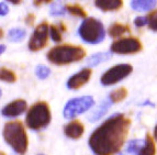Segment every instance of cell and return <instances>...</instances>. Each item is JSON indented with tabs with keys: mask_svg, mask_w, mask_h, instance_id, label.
Here are the masks:
<instances>
[{
	"mask_svg": "<svg viewBox=\"0 0 157 155\" xmlns=\"http://www.w3.org/2000/svg\"><path fill=\"white\" fill-rule=\"evenodd\" d=\"M60 26H57L55 24L50 25V34L54 42H60L62 41V31H66V28L63 23H59Z\"/></svg>",
	"mask_w": 157,
	"mask_h": 155,
	"instance_id": "cell-22",
	"label": "cell"
},
{
	"mask_svg": "<svg viewBox=\"0 0 157 155\" xmlns=\"http://www.w3.org/2000/svg\"><path fill=\"white\" fill-rule=\"evenodd\" d=\"M2 35H3V32H2V30L0 29V37H2Z\"/></svg>",
	"mask_w": 157,
	"mask_h": 155,
	"instance_id": "cell-33",
	"label": "cell"
},
{
	"mask_svg": "<svg viewBox=\"0 0 157 155\" xmlns=\"http://www.w3.org/2000/svg\"><path fill=\"white\" fill-rule=\"evenodd\" d=\"M91 69L90 68H82L80 72L76 73L71 77H69L67 82V87L69 89L77 90L84 85H86L89 82L90 77H91Z\"/></svg>",
	"mask_w": 157,
	"mask_h": 155,
	"instance_id": "cell-10",
	"label": "cell"
},
{
	"mask_svg": "<svg viewBox=\"0 0 157 155\" xmlns=\"http://www.w3.org/2000/svg\"><path fill=\"white\" fill-rule=\"evenodd\" d=\"M157 2L155 0H133L131 1V7L135 11H148L155 8Z\"/></svg>",
	"mask_w": 157,
	"mask_h": 155,
	"instance_id": "cell-16",
	"label": "cell"
},
{
	"mask_svg": "<svg viewBox=\"0 0 157 155\" xmlns=\"http://www.w3.org/2000/svg\"><path fill=\"white\" fill-rule=\"evenodd\" d=\"M111 103H111L109 99L103 100V101L100 103V106H98L97 109L91 113V116L89 117V120L91 121V122H94V121H97V120H99L100 118H102V117L107 113V111L110 109Z\"/></svg>",
	"mask_w": 157,
	"mask_h": 155,
	"instance_id": "cell-15",
	"label": "cell"
},
{
	"mask_svg": "<svg viewBox=\"0 0 157 155\" xmlns=\"http://www.w3.org/2000/svg\"><path fill=\"white\" fill-rule=\"evenodd\" d=\"M108 33L111 37H119L125 33H130V28L121 23H113L108 30Z\"/></svg>",
	"mask_w": 157,
	"mask_h": 155,
	"instance_id": "cell-19",
	"label": "cell"
},
{
	"mask_svg": "<svg viewBox=\"0 0 157 155\" xmlns=\"http://www.w3.org/2000/svg\"><path fill=\"white\" fill-rule=\"evenodd\" d=\"M132 71H133V68H132L131 65L119 64V65H115L108 69L101 76L100 82L103 86H111V85L117 84L125 77H128L132 73Z\"/></svg>",
	"mask_w": 157,
	"mask_h": 155,
	"instance_id": "cell-7",
	"label": "cell"
},
{
	"mask_svg": "<svg viewBox=\"0 0 157 155\" xmlns=\"http://www.w3.org/2000/svg\"><path fill=\"white\" fill-rule=\"evenodd\" d=\"M0 155H7L5 152H2V151H0Z\"/></svg>",
	"mask_w": 157,
	"mask_h": 155,
	"instance_id": "cell-34",
	"label": "cell"
},
{
	"mask_svg": "<svg viewBox=\"0 0 157 155\" xmlns=\"http://www.w3.org/2000/svg\"><path fill=\"white\" fill-rule=\"evenodd\" d=\"M94 105V100L91 96H84V97L74 98L66 103L64 108L63 114L66 119H73L81 113L86 112Z\"/></svg>",
	"mask_w": 157,
	"mask_h": 155,
	"instance_id": "cell-6",
	"label": "cell"
},
{
	"mask_svg": "<svg viewBox=\"0 0 157 155\" xmlns=\"http://www.w3.org/2000/svg\"><path fill=\"white\" fill-rule=\"evenodd\" d=\"M94 6L102 11H114L123 6L121 0H97L94 1Z\"/></svg>",
	"mask_w": 157,
	"mask_h": 155,
	"instance_id": "cell-13",
	"label": "cell"
},
{
	"mask_svg": "<svg viewBox=\"0 0 157 155\" xmlns=\"http://www.w3.org/2000/svg\"><path fill=\"white\" fill-rule=\"evenodd\" d=\"M9 12V8L6 2H0V16H6Z\"/></svg>",
	"mask_w": 157,
	"mask_h": 155,
	"instance_id": "cell-29",
	"label": "cell"
},
{
	"mask_svg": "<svg viewBox=\"0 0 157 155\" xmlns=\"http://www.w3.org/2000/svg\"><path fill=\"white\" fill-rule=\"evenodd\" d=\"M25 21H26V23L29 24V25H32V24H33V22H34V14H31V13H30L29 16L26 17Z\"/></svg>",
	"mask_w": 157,
	"mask_h": 155,
	"instance_id": "cell-30",
	"label": "cell"
},
{
	"mask_svg": "<svg viewBox=\"0 0 157 155\" xmlns=\"http://www.w3.org/2000/svg\"><path fill=\"white\" fill-rule=\"evenodd\" d=\"M66 12V8L60 2L52 3L50 9V13L52 16H63Z\"/></svg>",
	"mask_w": 157,
	"mask_h": 155,
	"instance_id": "cell-25",
	"label": "cell"
},
{
	"mask_svg": "<svg viewBox=\"0 0 157 155\" xmlns=\"http://www.w3.org/2000/svg\"><path fill=\"white\" fill-rule=\"evenodd\" d=\"M154 137H155V140L157 141V124H156V126H155V129H154Z\"/></svg>",
	"mask_w": 157,
	"mask_h": 155,
	"instance_id": "cell-32",
	"label": "cell"
},
{
	"mask_svg": "<svg viewBox=\"0 0 157 155\" xmlns=\"http://www.w3.org/2000/svg\"><path fill=\"white\" fill-rule=\"evenodd\" d=\"M126 96H128V90L125 88H119V89H115L113 91H111L108 99L110 100L112 103H117L125 99Z\"/></svg>",
	"mask_w": 157,
	"mask_h": 155,
	"instance_id": "cell-21",
	"label": "cell"
},
{
	"mask_svg": "<svg viewBox=\"0 0 157 155\" xmlns=\"http://www.w3.org/2000/svg\"><path fill=\"white\" fill-rule=\"evenodd\" d=\"M25 34H26L25 30L17 28V29H12L9 31L8 37L9 40L12 41V42H19V41H21V40H23L25 37Z\"/></svg>",
	"mask_w": 157,
	"mask_h": 155,
	"instance_id": "cell-23",
	"label": "cell"
},
{
	"mask_svg": "<svg viewBox=\"0 0 157 155\" xmlns=\"http://www.w3.org/2000/svg\"><path fill=\"white\" fill-rule=\"evenodd\" d=\"M0 97H1V90H0Z\"/></svg>",
	"mask_w": 157,
	"mask_h": 155,
	"instance_id": "cell-35",
	"label": "cell"
},
{
	"mask_svg": "<svg viewBox=\"0 0 157 155\" xmlns=\"http://www.w3.org/2000/svg\"><path fill=\"white\" fill-rule=\"evenodd\" d=\"M78 34L86 43L98 44L105 40V30L100 20L96 18H87L81 22Z\"/></svg>",
	"mask_w": 157,
	"mask_h": 155,
	"instance_id": "cell-5",
	"label": "cell"
},
{
	"mask_svg": "<svg viewBox=\"0 0 157 155\" xmlns=\"http://www.w3.org/2000/svg\"><path fill=\"white\" fill-rule=\"evenodd\" d=\"M5 50H6L5 45H0V54H2V53L5 52Z\"/></svg>",
	"mask_w": 157,
	"mask_h": 155,
	"instance_id": "cell-31",
	"label": "cell"
},
{
	"mask_svg": "<svg viewBox=\"0 0 157 155\" xmlns=\"http://www.w3.org/2000/svg\"><path fill=\"white\" fill-rule=\"evenodd\" d=\"M147 20H148V28L153 31L157 32V10H154L147 16Z\"/></svg>",
	"mask_w": 157,
	"mask_h": 155,
	"instance_id": "cell-26",
	"label": "cell"
},
{
	"mask_svg": "<svg viewBox=\"0 0 157 155\" xmlns=\"http://www.w3.org/2000/svg\"><path fill=\"white\" fill-rule=\"evenodd\" d=\"M131 121L122 113L113 114L92 132L89 146L96 155H115L121 152Z\"/></svg>",
	"mask_w": 157,
	"mask_h": 155,
	"instance_id": "cell-1",
	"label": "cell"
},
{
	"mask_svg": "<svg viewBox=\"0 0 157 155\" xmlns=\"http://www.w3.org/2000/svg\"><path fill=\"white\" fill-rule=\"evenodd\" d=\"M26 107L28 105H26L25 100L17 99L6 106L1 110V113H2V116L7 117V118H14V117H18L21 113H23L26 110Z\"/></svg>",
	"mask_w": 157,
	"mask_h": 155,
	"instance_id": "cell-11",
	"label": "cell"
},
{
	"mask_svg": "<svg viewBox=\"0 0 157 155\" xmlns=\"http://www.w3.org/2000/svg\"><path fill=\"white\" fill-rule=\"evenodd\" d=\"M65 8H66V10L71 13V14H73V16L87 19L86 11H85L84 8H82L80 5H78V3H68V5L65 6Z\"/></svg>",
	"mask_w": 157,
	"mask_h": 155,
	"instance_id": "cell-20",
	"label": "cell"
},
{
	"mask_svg": "<svg viewBox=\"0 0 157 155\" xmlns=\"http://www.w3.org/2000/svg\"><path fill=\"white\" fill-rule=\"evenodd\" d=\"M156 154V146H155L154 140L151 137V134H146L144 140V144L140 151V155H155Z\"/></svg>",
	"mask_w": 157,
	"mask_h": 155,
	"instance_id": "cell-18",
	"label": "cell"
},
{
	"mask_svg": "<svg viewBox=\"0 0 157 155\" xmlns=\"http://www.w3.org/2000/svg\"><path fill=\"white\" fill-rule=\"evenodd\" d=\"M51 71L48 67H46L45 65H39L36 66V68H35V74H36V76L41 79H45L48 77L50 75Z\"/></svg>",
	"mask_w": 157,
	"mask_h": 155,
	"instance_id": "cell-27",
	"label": "cell"
},
{
	"mask_svg": "<svg viewBox=\"0 0 157 155\" xmlns=\"http://www.w3.org/2000/svg\"><path fill=\"white\" fill-rule=\"evenodd\" d=\"M0 80H3V82L7 83H14L17 80V76L12 71L1 67L0 68Z\"/></svg>",
	"mask_w": 157,
	"mask_h": 155,
	"instance_id": "cell-24",
	"label": "cell"
},
{
	"mask_svg": "<svg viewBox=\"0 0 157 155\" xmlns=\"http://www.w3.org/2000/svg\"><path fill=\"white\" fill-rule=\"evenodd\" d=\"M84 131L85 126L78 120L71 121V122H69V123H67L64 126V133H65V135L74 140L79 139L84 134Z\"/></svg>",
	"mask_w": 157,
	"mask_h": 155,
	"instance_id": "cell-12",
	"label": "cell"
},
{
	"mask_svg": "<svg viewBox=\"0 0 157 155\" xmlns=\"http://www.w3.org/2000/svg\"><path fill=\"white\" fill-rule=\"evenodd\" d=\"M3 139L18 154H25L28 150V134L21 121H10L3 126Z\"/></svg>",
	"mask_w": 157,
	"mask_h": 155,
	"instance_id": "cell-2",
	"label": "cell"
},
{
	"mask_svg": "<svg viewBox=\"0 0 157 155\" xmlns=\"http://www.w3.org/2000/svg\"><path fill=\"white\" fill-rule=\"evenodd\" d=\"M148 23V20H147V17H137L134 20V24H135L137 28H142L144 26L145 24Z\"/></svg>",
	"mask_w": 157,
	"mask_h": 155,
	"instance_id": "cell-28",
	"label": "cell"
},
{
	"mask_svg": "<svg viewBox=\"0 0 157 155\" xmlns=\"http://www.w3.org/2000/svg\"><path fill=\"white\" fill-rule=\"evenodd\" d=\"M50 34V25L46 21H43L35 28L33 34L30 37L29 50L32 52H37L46 46Z\"/></svg>",
	"mask_w": 157,
	"mask_h": 155,
	"instance_id": "cell-8",
	"label": "cell"
},
{
	"mask_svg": "<svg viewBox=\"0 0 157 155\" xmlns=\"http://www.w3.org/2000/svg\"><path fill=\"white\" fill-rule=\"evenodd\" d=\"M142 50V43L139 39L128 37L112 43L111 52L115 54H134Z\"/></svg>",
	"mask_w": 157,
	"mask_h": 155,
	"instance_id": "cell-9",
	"label": "cell"
},
{
	"mask_svg": "<svg viewBox=\"0 0 157 155\" xmlns=\"http://www.w3.org/2000/svg\"><path fill=\"white\" fill-rule=\"evenodd\" d=\"M111 58V53L108 52H100V53H96L94 55L90 56L88 60H87V64L90 67H94V66H97L99 64L103 63V62H107L108 60Z\"/></svg>",
	"mask_w": 157,
	"mask_h": 155,
	"instance_id": "cell-17",
	"label": "cell"
},
{
	"mask_svg": "<svg viewBox=\"0 0 157 155\" xmlns=\"http://www.w3.org/2000/svg\"><path fill=\"white\" fill-rule=\"evenodd\" d=\"M86 55V51L81 46L71 44L57 45L52 48L47 53V60L54 65H67L79 62Z\"/></svg>",
	"mask_w": 157,
	"mask_h": 155,
	"instance_id": "cell-3",
	"label": "cell"
},
{
	"mask_svg": "<svg viewBox=\"0 0 157 155\" xmlns=\"http://www.w3.org/2000/svg\"><path fill=\"white\" fill-rule=\"evenodd\" d=\"M51 122V110L45 101H37L31 106L25 117L26 126L34 131L44 129Z\"/></svg>",
	"mask_w": 157,
	"mask_h": 155,
	"instance_id": "cell-4",
	"label": "cell"
},
{
	"mask_svg": "<svg viewBox=\"0 0 157 155\" xmlns=\"http://www.w3.org/2000/svg\"><path fill=\"white\" fill-rule=\"evenodd\" d=\"M143 144H144V141L132 140L128 143L125 149L119 153V155H140V151H141Z\"/></svg>",
	"mask_w": 157,
	"mask_h": 155,
	"instance_id": "cell-14",
	"label": "cell"
}]
</instances>
